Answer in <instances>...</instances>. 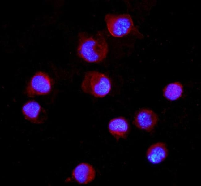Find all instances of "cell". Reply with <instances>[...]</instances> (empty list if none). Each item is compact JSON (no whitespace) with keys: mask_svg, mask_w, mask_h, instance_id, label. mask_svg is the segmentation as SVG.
I'll return each mask as SVG.
<instances>
[{"mask_svg":"<svg viewBox=\"0 0 201 186\" xmlns=\"http://www.w3.org/2000/svg\"><path fill=\"white\" fill-rule=\"evenodd\" d=\"M183 92V85L179 82L171 83L163 89V96L170 101L176 100L180 98Z\"/></svg>","mask_w":201,"mask_h":186,"instance_id":"30bf717a","label":"cell"},{"mask_svg":"<svg viewBox=\"0 0 201 186\" xmlns=\"http://www.w3.org/2000/svg\"><path fill=\"white\" fill-rule=\"evenodd\" d=\"M96 176L95 171L90 164L82 163L73 170L72 178L80 184H86L92 181Z\"/></svg>","mask_w":201,"mask_h":186,"instance_id":"52a82bcc","label":"cell"},{"mask_svg":"<svg viewBox=\"0 0 201 186\" xmlns=\"http://www.w3.org/2000/svg\"><path fill=\"white\" fill-rule=\"evenodd\" d=\"M78 39L77 54L84 60L89 63H98L106 58L108 46L101 32L98 31L93 35L80 32Z\"/></svg>","mask_w":201,"mask_h":186,"instance_id":"6da1fadb","label":"cell"},{"mask_svg":"<svg viewBox=\"0 0 201 186\" xmlns=\"http://www.w3.org/2000/svg\"><path fill=\"white\" fill-rule=\"evenodd\" d=\"M81 88L84 93L97 98H103L110 92V79L105 74L96 71H88L85 74Z\"/></svg>","mask_w":201,"mask_h":186,"instance_id":"7a4b0ae2","label":"cell"},{"mask_svg":"<svg viewBox=\"0 0 201 186\" xmlns=\"http://www.w3.org/2000/svg\"><path fill=\"white\" fill-rule=\"evenodd\" d=\"M158 120L157 115L153 111L143 108L136 114L133 123L139 129L150 132L153 129Z\"/></svg>","mask_w":201,"mask_h":186,"instance_id":"8992f818","label":"cell"},{"mask_svg":"<svg viewBox=\"0 0 201 186\" xmlns=\"http://www.w3.org/2000/svg\"><path fill=\"white\" fill-rule=\"evenodd\" d=\"M168 154L166 144L163 142H158L152 145L148 148L146 152V156L151 163L157 164L165 160Z\"/></svg>","mask_w":201,"mask_h":186,"instance_id":"9c48e42d","label":"cell"},{"mask_svg":"<svg viewBox=\"0 0 201 186\" xmlns=\"http://www.w3.org/2000/svg\"><path fill=\"white\" fill-rule=\"evenodd\" d=\"M53 84L52 79L46 73L39 71L36 73L28 83L25 93L29 97L49 94Z\"/></svg>","mask_w":201,"mask_h":186,"instance_id":"277c9868","label":"cell"},{"mask_svg":"<svg viewBox=\"0 0 201 186\" xmlns=\"http://www.w3.org/2000/svg\"><path fill=\"white\" fill-rule=\"evenodd\" d=\"M104 19L108 30L113 37H121L132 32L140 34L134 26L131 16L128 14H108Z\"/></svg>","mask_w":201,"mask_h":186,"instance_id":"3957f363","label":"cell"},{"mask_svg":"<svg viewBox=\"0 0 201 186\" xmlns=\"http://www.w3.org/2000/svg\"><path fill=\"white\" fill-rule=\"evenodd\" d=\"M22 111L25 119L33 123L42 124L46 119L45 110L34 100L26 102L23 106Z\"/></svg>","mask_w":201,"mask_h":186,"instance_id":"5b68a950","label":"cell"},{"mask_svg":"<svg viewBox=\"0 0 201 186\" xmlns=\"http://www.w3.org/2000/svg\"><path fill=\"white\" fill-rule=\"evenodd\" d=\"M108 129L110 133L118 140L126 137L130 127L127 120L124 117L120 116L110 120L108 123Z\"/></svg>","mask_w":201,"mask_h":186,"instance_id":"ba28073f","label":"cell"}]
</instances>
